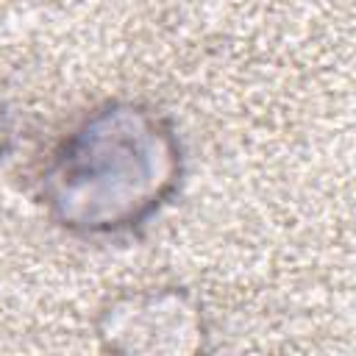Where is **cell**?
Here are the masks:
<instances>
[{
    "mask_svg": "<svg viewBox=\"0 0 356 356\" xmlns=\"http://www.w3.org/2000/svg\"><path fill=\"white\" fill-rule=\"evenodd\" d=\"M178 145L150 111L114 106L86 120L56 153L44 195L81 231H120L145 220L172 189Z\"/></svg>",
    "mask_w": 356,
    "mask_h": 356,
    "instance_id": "6da1fadb",
    "label": "cell"
}]
</instances>
